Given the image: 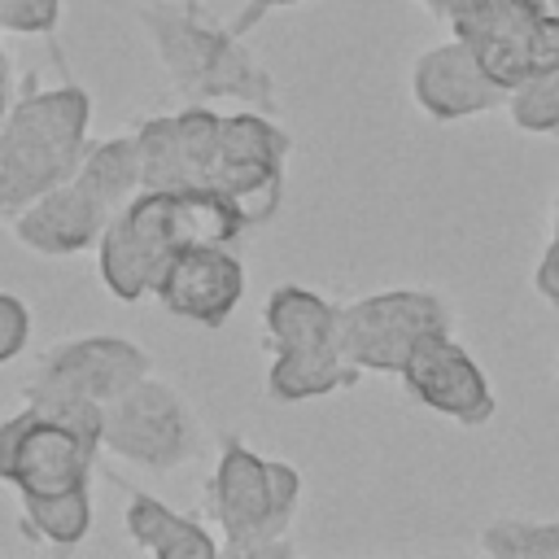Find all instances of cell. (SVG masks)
<instances>
[{
  "mask_svg": "<svg viewBox=\"0 0 559 559\" xmlns=\"http://www.w3.org/2000/svg\"><path fill=\"white\" fill-rule=\"evenodd\" d=\"M249 227L240 210L205 188H140L100 231V280L118 301L153 293L162 266L192 245H231Z\"/></svg>",
  "mask_w": 559,
  "mask_h": 559,
  "instance_id": "6da1fadb",
  "label": "cell"
},
{
  "mask_svg": "<svg viewBox=\"0 0 559 559\" xmlns=\"http://www.w3.org/2000/svg\"><path fill=\"white\" fill-rule=\"evenodd\" d=\"M140 22L170 87L188 105L240 100L245 109H262V114L275 109L271 74L258 66V57L245 48V39L231 26L205 22L192 4L179 0H157L140 9Z\"/></svg>",
  "mask_w": 559,
  "mask_h": 559,
  "instance_id": "7a4b0ae2",
  "label": "cell"
},
{
  "mask_svg": "<svg viewBox=\"0 0 559 559\" xmlns=\"http://www.w3.org/2000/svg\"><path fill=\"white\" fill-rule=\"evenodd\" d=\"M87 122L92 96L79 83H26L0 122V214L13 218L26 201L79 170L87 153Z\"/></svg>",
  "mask_w": 559,
  "mask_h": 559,
  "instance_id": "3957f363",
  "label": "cell"
},
{
  "mask_svg": "<svg viewBox=\"0 0 559 559\" xmlns=\"http://www.w3.org/2000/svg\"><path fill=\"white\" fill-rule=\"evenodd\" d=\"M301 498V476L293 463L262 459L240 437H223L210 476L205 507L223 528V550L231 559H280L293 550L288 528Z\"/></svg>",
  "mask_w": 559,
  "mask_h": 559,
  "instance_id": "277c9868",
  "label": "cell"
},
{
  "mask_svg": "<svg viewBox=\"0 0 559 559\" xmlns=\"http://www.w3.org/2000/svg\"><path fill=\"white\" fill-rule=\"evenodd\" d=\"M100 402L26 397L0 419V480L17 493H61L92 480L100 454Z\"/></svg>",
  "mask_w": 559,
  "mask_h": 559,
  "instance_id": "5b68a950",
  "label": "cell"
},
{
  "mask_svg": "<svg viewBox=\"0 0 559 559\" xmlns=\"http://www.w3.org/2000/svg\"><path fill=\"white\" fill-rule=\"evenodd\" d=\"M262 328L275 349V362L266 371L271 397L306 402L358 384L362 371L341 349V306H332L328 297L301 284H280L262 306Z\"/></svg>",
  "mask_w": 559,
  "mask_h": 559,
  "instance_id": "8992f818",
  "label": "cell"
},
{
  "mask_svg": "<svg viewBox=\"0 0 559 559\" xmlns=\"http://www.w3.org/2000/svg\"><path fill=\"white\" fill-rule=\"evenodd\" d=\"M197 445H201L197 415L166 380L140 376L100 411V450L135 467L175 472L197 459Z\"/></svg>",
  "mask_w": 559,
  "mask_h": 559,
  "instance_id": "52a82bcc",
  "label": "cell"
},
{
  "mask_svg": "<svg viewBox=\"0 0 559 559\" xmlns=\"http://www.w3.org/2000/svg\"><path fill=\"white\" fill-rule=\"evenodd\" d=\"M288 131L275 127L262 109H236L223 114L218 157L210 175V192L227 197L245 227L271 223L284 197V162H288Z\"/></svg>",
  "mask_w": 559,
  "mask_h": 559,
  "instance_id": "ba28073f",
  "label": "cell"
},
{
  "mask_svg": "<svg viewBox=\"0 0 559 559\" xmlns=\"http://www.w3.org/2000/svg\"><path fill=\"white\" fill-rule=\"evenodd\" d=\"M450 328V306L424 288H389L341 306V349L358 371L402 376L419 336Z\"/></svg>",
  "mask_w": 559,
  "mask_h": 559,
  "instance_id": "9c48e42d",
  "label": "cell"
},
{
  "mask_svg": "<svg viewBox=\"0 0 559 559\" xmlns=\"http://www.w3.org/2000/svg\"><path fill=\"white\" fill-rule=\"evenodd\" d=\"M148 376V354L127 336H74L57 341L31 367L22 397H79V402H109Z\"/></svg>",
  "mask_w": 559,
  "mask_h": 559,
  "instance_id": "30bf717a",
  "label": "cell"
},
{
  "mask_svg": "<svg viewBox=\"0 0 559 559\" xmlns=\"http://www.w3.org/2000/svg\"><path fill=\"white\" fill-rule=\"evenodd\" d=\"M223 135V114L210 105H183L179 114H157L135 127L140 183L144 188H205L214 175Z\"/></svg>",
  "mask_w": 559,
  "mask_h": 559,
  "instance_id": "8fae6325",
  "label": "cell"
},
{
  "mask_svg": "<svg viewBox=\"0 0 559 559\" xmlns=\"http://www.w3.org/2000/svg\"><path fill=\"white\" fill-rule=\"evenodd\" d=\"M406 389L437 415L454 419V424H489L498 411V397L489 389V376L480 371V362L454 341L450 328L428 332L415 341L406 367H402Z\"/></svg>",
  "mask_w": 559,
  "mask_h": 559,
  "instance_id": "7c38bea8",
  "label": "cell"
},
{
  "mask_svg": "<svg viewBox=\"0 0 559 559\" xmlns=\"http://www.w3.org/2000/svg\"><path fill=\"white\" fill-rule=\"evenodd\" d=\"M153 293L170 314L188 323L223 328L245 297V262L227 245H192L162 266Z\"/></svg>",
  "mask_w": 559,
  "mask_h": 559,
  "instance_id": "4fadbf2b",
  "label": "cell"
},
{
  "mask_svg": "<svg viewBox=\"0 0 559 559\" xmlns=\"http://www.w3.org/2000/svg\"><path fill=\"white\" fill-rule=\"evenodd\" d=\"M550 0H459L450 9L454 39H463L476 61L511 92L528 79V44Z\"/></svg>",
  "mask_w": 559,
  "mask_h": 559,
  "instance_id": "5bb4252c",
  "label": "cell"
},
{
  "mask_svg": "<svg viewBox=\"0 0 559 559\" xmlns=\"http://www.w3.org/2000/svg\"><path fill=\"white\" fill-rule=\"evenodd\" d=\"M411 96L437 122H459L493 105H507V87L476 61V52L463 39H445L415 57Z\"/></svg>",
  "mask_w": 559,
  "mask_h": 559,
  "instance_id": "9a60e30c",
  "label": "cell"
},
{
  "mask_svg": "<svg viewBox=\"0 0 559 559\" xmlns=\"http://www.w3.org/2000/svg\"><path fill=\"white\" fill-rule=\"evenodd\" d=\"M109 218H114V214L70 175V179H61L57 188H48V192H39L35 201H26V205L9 218V227H13L17 245H26L31 253L66 258V253H79V249L96 245Z\"/></svg>",
  "mask_w": 559,
  "mask_h": 559,
  "instance_id": "2e32d148",
  "label": "cell"
},
{
  "mask_svg": "<svg viewBox=\"0 0 559 559\" xmlns=\"http://www.w3.org/2000/svg\"><path fill=\"white\" fill-rule=\"evenodd\" d=\"M122 524H127V537L157 555V559H214L223 546L210 537L205 524H197L192 515H179L170 511L166 502H157L153 493H140L131 489L127 493V507H122Z\"/></svg>",
  "mask_w": 559,
  "mask_h": 559,
  "instance_id": "e0dca14e",
  "label": "cell"
},
{
  "mask_svg": "<svg viewBox=\"0 0 559 559\" xmlns=\"http://www.w3.org/2000/svg\"><path fill=\"white\" fill-rule=\"evenodd\" d=\"M74 179L109 210L118 214L144 183H140V148H135V131L131 135H109L100 144H87Z\"/></svg>",
  "mask_w": 559,
  "mask_h": 559,
  "instance_id": "ac0fdd59",
  "label": "cell"
},
{
  "mask_svg": "<svg viewBox=\"0 0 559 559\" xmlns=\"http://www.w3.org/2000/svg\"><path fill=\"white\" fill-rule=\"evenodd\" d=\"M22 502V524L31 537L48 546H74L92 528V493L87 485L61 489V493H17Z\"/></svg>",
  "mask_w": 559,
  "mask_h": 559,
  "instance_id": "d6986e66",
  "label": "cell"
},
{
  "mask_svg": "<svg viewBox=\"0 0 559 559\" xmlns=\"http://www.w3.org/2000/svg\"><path fill=\"white\" fill-rule=\"evenodd\" d=\"M480 546L493 559H559V520H489Z\"/></svg>",
  "mask_w": 559,
  "mask_h": 559,
  "instance_id": "ffe728a7",
  "label": "cell"
},
{
  "mask_svg": "<svg viewBox=\"0 0 559 559\" xmlns=\"http://www.w3.org/2000/svg\"><path fill=\"white\" fill-rule=\"evenodd\" d=\"M507 114L520 131H533V135L559 131V70L520 79L507 92Z\"/></svg>",
  "mask_w": 559,
  "mask_h": 559,
  "instance_id": "44dd1931",
  "label": "cell"
},
{
  "mask_svg": "<svg viewBox=\"0 0 559 559\" xmlns=\"http://www.w3.org/2000/svg\"><path fill=\"white\" fill-rule=\"evenodd\" d=\"M61 22V0H0V31L48 35Z\"/></svg>",
  "mask_w": 559,
  "mask_h": 559,
  "instance_id": "7402d4cb",
  "label": "cell"
},
{
  "mask_svg": "<svg viewBox=\"0 0 559 559\" xmlns=\"http://www.w3.org/2000/svg\"><path fill=\"white\" fill-rule=\"evenodd\" d=\"M31 341V310L22 297L13 293H0V362L17 358Z\"/></svg>",
  "mask_w": 559,
  "mask_h": 559,
  "instance_id": "603a6c76",
  "label": "cell"
},
{
  "mask_svg": "<svg viewBox=\"0 0 559 559\" xmlns=\"http://www.w3.org/2000/svg\"><path fill=\"white\" fill-rule=\"evenodd\" d=\"M546 70H559V13L555 9L542 13L533 44H528V74H546Z\"/></svg>",
  "mask_w": 559,
  "mask_h": 559,
  "instance_id": "cb8c5ba5",
  "label": "cell"
},
{
  "mask_svg": "<svg viewBox=\"0 0 559 559\" xmlns=\"http://www.w3.org/2000/svg\"><path fill=\"white\" fill-rule=\"evenodd\" d=\"M533 284L550 306H559V201H555V231H550V245L533 271Z\"/></svg>",
  "mask_w": 559,
  "mask_h": 559,
  "instance_id": "d4e9b609",
  "label": "cell"
},
{
  "mask_svg": "<svg viewBox=\"0 0 559 559\" xmlns=\"http://www.w3.org/2000/svg\"><path fill=\"white\" fill-rule=\"evenodd\" d=\"M288 4H306V0H249L240 13H236V22H231V31L236 35H245V31H253L271 9H288Z\"/></svg>",
  "mask_w": 559,
  "mask_h": 559,
  "instance_id": "484cf974",
  "label": "cell"
},
{
  "mask_svg": "<svg viewBox=\"0 0 559 559\" xmlns=\"http://www.w3.org/2000/svg\"><path fill=\"white\" fill-rule=\"evenodd\" d=\"M9 105H13V70H0V122H4Z\"/></svg>",
  "mask_w": 559,
  "mask_h": 559,
  "instance_id": "4316f807",
  "label": "cell"
},
{
  "mask_svg": "<svg viewBox=\"0 0 559 559\" xmlns=\"http://www.w3.org/2000/svg\"><path fill=\"white\" fill-rule=\"evenodd\" d=\"M419 4H424L428 13H437V17H450V9H454L459 0H419Z\"/></svg>",
  "mask_w": 559,
  "mask_h": 559,
  "instance_id": "83f0119b",
  "label": "cell"
},
{
  "mask_svg": "<svg viewBox=\"0 0 559 559\" xmlns=\"http://www.w3.org/2000/svg\"><path fill=\"white\" fill-rule=\"evenodd\" d=\"M0 70H9V57H4V52H0Z\"/></svg>",
  "mask_w": 559,
  "mask_h": 559,
  "instance_id": "f1b7e54d",
  "label": "cell"
},
{
  "mask_svg": "<svg viewBox=\"0 0 559 559\" xmlns=\"http://www.w3.org/2000/svg\"><path fill=\"white\" fill-rule=\"evenodd\" d=\"M550 9H555V13H559V0H550Z\"/></svg>",
  "mask_w": 559,
  "mask_h": 559,
  "instance_id": "f546056e",
  "label": "cell"
}]
</instances>
